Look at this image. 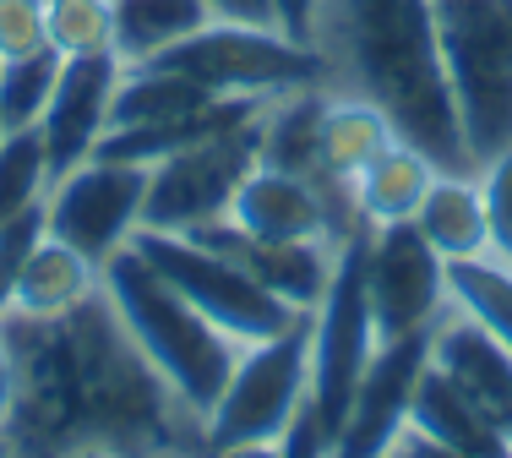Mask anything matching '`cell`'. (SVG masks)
<instances>
[{
	"label": "cell",
	"instance_id": "cell-1",
	"mask_svg": "<svg viewBox=\"0 0 512 458\" xmlns=\"http://www.w3.org/2000/svg\"><path fill=\"white\" fill-rule=\"evenodd\" d=\"M316 50L327 60V88L371 99L398 137L431 153L436 170H474L431 0H322Z\"/></svg>",
	"mask_w": 512,
	"mask_h": 458
},
{
	"label": "cell",
	"instance_id": "cell-2",
	"mask_svg": "<svg viewBox=\"0 0 512 458\" xmlns=\"http://www.w3.org/2000/svg\"><path fill=\"white\" fill-rule=\"evenodd\" d=\"M99 295L120 317L126 339L142 349V360L164 377V388L186 404V415L207 420V409L218 404L246 344H235L224 328H213L137 246H120L99 268Z\"/></svg>",
	"mask_w": 512,
	"mask_h": 458
},
{
	"label": "cell",
	"instance_id": "cell-3",
	"mask_svg": "<svg viewBox=\"0 0 512 458\" xmlns=\"http://www.w3.org/2000/svg\"><path fill=\"white\" fill-rule=\"evenodd\" d=\"M376 344L382 339L365 300V229H355L333 246V279L311 311V393L284 437V453H333Z\"/></svg>",
	"mask_w": 512,
	"mask_h": 458
},
{
	"label": "cell",
	"instance_id": "cell-4",
	"mask_svg": "<svg viewBox=\"0 0 512 458\" xmlns=\"http://www.w3.org/2000/svg\"><path fill=\"white\" fill-rule=\"evenodd\" d=\"M463 148L480 170L512 142V0H431Z\"/></svg>",
	"mask_w": 512,
	"mask_h": 458
},
{
	"label": "cell",
	"instance_id": "cell-5",
	"mask_svg": "<svg viewBox=\"0 0 512 458\" xmlns=\"http://www.w3.org/2000/svg\"><path fill=\"white\" fill-rule=\"evenodd\" d=\"M311 393V317L284 333L246 344L229 371L218 404L202 420V442L213 453H284V437Z\"/></svg>",
	"mask_w": 512,
	"mask_h": 458
},
{
	"label": "cell",
	"instance_id": "cell-6",
	"mask_svg": "<svg viewBox=\"0 0 512 458\" xmlns=\"http://www.w3.org/2000/svg\"><path fill=\"white\" fill-rule=\"evenodd\" d=\"M148 66L180 71L218 99H278V93L327 82V60L316 44H300L278 28L218 22V17L202 22L191 39H180L175 50H164Z\"/></svg>",
	"mask_w": 512,
	"mask_h": 458
},
{
	"label": "cell",
	"instance_id": "cell-7",
	"mask_svg": "<svg viewBox=\"0 0 512 458\" xmlns=\"http://www.w3.org/2000/svg\"><path fill=\"white\" fill-rule=\"evenodd\" d=\"M131 246L164 273L191 306L202 311L213 328H224L235 344H262L273 333H284L289 322L311 317V311H295L289 300H278L267 284H256L235 257L213 251L197 235H164V229H137Z\"/></svg>",
	"mask_w": 512,
	"mask_h": 458
},
{
	"label": "cell",
	"instance_id": "cell-8",
	"mask_svg": "<svg viewBox=\"0 0 512 458\" xmlns=\"http://www.w3.org/2000/svg\"><path fill=\"white\" fill-rule=\"evenodd\" d=\"M256 120H246V126H235V131H218V137L191 142V148L148 164L142 229L197 235L207 224H224L229 208H235L240 180L256 170Z\"/></svg>",
	"mask_w": 512,
	"mask_h": 458
},
{
	"label": "cell",
	"instance_id": "cell-9",
	"mask_svg": "<svg viewBox=\"0 0 512 458\" xmlns=\"http://www.w3.org/2000/svg\"><path fill=\"white\" fill-rule=\"evenodd\" d=\"M142 208H148V164L109 159L93 153L77 170L50 180L44 197V235L66 240L71 251L104 268L120 246H131V235L142 229Z\"/></svg>",
	"mask_w": 512,
	"mask_h": 458
},
{
	"label": "cell",
	"instance_id": "cell-10",
	"mask_svg": "<svg viewBox=\"0 0 512 458\" xmlns=\"http://www.w3.org/2000/svg\"><path fill=\"white\" fill-rule=\"evenodd\" d=\"M365 300L382 344L436 328L442 311L453 306L447 257L414 229V219L365 229Z\"/></svg>",
	"mask_w": 512,
	"mask_h": 458
},
{
	"label": "cell",
	"instance_id": "cell-11",
	"mask_svg": "<svg viewBox=\"0 0 512 458\" xmlns=\"http://www.w3.org/2000/svg\"><path fill=\"white\" fill-rule=\"evenodd\" d=\"M229 224H240L246 235H267V240H327V246L365 229L349 186L316 180V175H289V170H273V164H256L240 180Z\"/></svg>",
	"mask_w": 512,
	"mask_h": 458
},
{
	"label": "cell",
	"instance_id": "cell-12",
	"mask_svg": "<svg viewBox=\"0 0 512 458\" xmlns=\"http://www.w3.org/2000/svg\"><path fill=\"white\" fill-rule=\"evenodd\" d=\"M425 360H431V328L409 333V339L376 344V355H371V366H365V377L355 388V404H349V415H344V431H338L333 453L371 458V453L393 448V437L404 431V415H409V399H414V382H420Z\"/></svg>",
	"mask_w": 512,
	"mask_h": 458
},
{
	"label": "cell",
	"instance_id": "cell-13",
	"mask_svg": "<svg viewBox=\"0 0 512 458\" xmlns=\"http://www.w3.org/2000/svg\"><path fill=\"white\" fill-rule=\"evenodd\" d=\"M120 60L115 55H77L60 66V82L39 115V137L50 153V170L66 175L82 159H93L109 131V110H115V88H120Z\"/></svg>",
	"mask_w": 512,
	"mask_h": 458
},
{
	"label": "cell",
	"instance_id": "cell-14",
	"mask_svg": "<svg viewBox=\"0 0 512 458\" xmlns=\"http://www.w3.org/2000/svg\"><path fill=\"white\" fill-rule=\"evenodd\" d=\"M431 366L512 442V349L480 317L447 306L431 328Z\"/></svg>",
	"mask_w": 512,
	"mask_h": 458
},
{
	"label": "cell",
	"instance_id": "cell-15",
	"mask_svg": "<svg viewBox=\"0 0 512 458\" xmlns=\"http://www.w3.org/2000/svg\"><path fill=\"white\" fill-rule=\"evenodd\" d=\"M197 240H207L224 257H235L256 284H267L295 311H316L327 279H333V246L327 240H267V235H246V229L229 224V219L197 229Z\"/></svg>",
	"mask_w": 512,
	"mask_h": 458
},
{
	"label": "cell",
	"instance_id": "cell-16",
	"mask_svg": "<svg viewBox=\"0 0 512 458\" xmlns=\"http://www.w3.org/2000/svg\"><path fill=\"white\" fill-rule=\"evenodd\" d=\"M453 453V458H474V453H512L507 431H496L442 371L425 360L420 382H414V399L404 415V431L393 437L387 453Z\"/></svg>",
	"mask_w": 512,
	"mask_h": 458
},
{
	"label": "cell",
	"instance_id": "cell-17",
	"mask_svg": "<svg viewBox=\"0 0 512 458\" xmlns=\"http://www.w3.org/2000/svg\"><path fill=\"white\" fill-rule=\"evenodd\" d=\"M414 229L442 251L447 262L491 257V224H485V197L474 170H436L431 191L414 208Z\"/></svg>",
	"mask_w": 512,
	"mask_h": 458
},
{
	"label": "cell",
	"instance_id": "cell-18",
	"mask_svg": "<svg viewBox=\"0 0 512 458\" xmlns=\"http://www.w3.org/2000/svg\"><path fill=\"white\" fill-rule=\"evenodd\" d=\"M431 180H436L431 153H420L414 142L393 137L355 180H349V197H355V213H360L365 229L404 224V219H414V208H420V197L431 191Z\"/></svg>",
	"mask_w": 512,
	"mask_h": 458
},
{
	"label": "cell",
	"instance_id": "cell-19",
	"mask_svg": "<svg viewBox=\"0 0 512 458\" xmlns=\"http://www.w3.org/2000/svg\"><path fill=\"white\" fill-rule=\"evenodd\" d=\"M322 110H327V82L267 99L262 120H256V164L322 180Z\"/></svg>",
	"mask_w": 512,
	"mask_h": 458
},
{
	"label": "cell",
	"instance_id": "cell-20",
	"mask_svg": "<svg viewBox=\"0 0 512 458\" xmlns=\"http://www.w3.org/2000/svg\"><path fill=\"white\" fill-rule=\"evenodd\" d=\"M93 295H99V268H93L82 251H71L66 240L44 235L39 246H33V257L22 262L11 311L55 322V317H71V311H77L82 300H93Z\"/></svg>",
	"mask_w": 512,
	"mask_h": 458
},
{
	"label": "cell",
	"instance_id": "cell-21",
	"mask_svg": "<svg viewBox=\"0 0 512 458\" xmlns=\"http://www.w3.org/2000/svg\"><path fill=\"white\" fill-rule=\"evenodd\" d=\"M393 120L376 110L371 99L344 88H327V110H322V180H338L349 186L376 153L393 142Z\"/></svg>",
	"mask_w": 512,
	"mask_h": 458
},
{
	"label": "cell",
	"instance_id": "cell-22",
	"mask_svg": "<svg viewBox=\"0 0 512 458\" xmlns=\"http://www.w3.org/2000/svg\"><path fill=\"white\" fill-rule=\"evenodd\" d=\"M115 6V60L120 66H148L180 39L213 22L207 0H109Z\"/></svg>",
	"mask_w": 512,
	"mask_h": 458
},
{
	"label": "cell",
	"instance_id": "cell-23",
	"mask_svg": "<svg viewBox=\"0 0 512 458\" xmlns=\"http://www.w3.org/2000/svg\"><path fill=\"white\" fill-rule=\"evenodd\" d=\"M50 153H44V137L39 126L28 131H0V229L11 219H22V213L44 208V197H50Z\"/></svg>",
	"mask_w": 512,
	"mask_h": 458
},
{
	"label": "cell",
	"instance_id": "cell-24",
	"mask_svg": "<svg viewBox=\"0 0 512 458\" xmlns=\"http://www.w3.org/2000/svg\"><path fill=\"white\" fill-rule=\"evenodd\" d=\"M60 66H66V55L55 44L50 50H33V55L0 60V131L39 126L44 104H50V93L60 82Z\"/></svg>",
	"mask_w": 512,
	"mask_h": 458
},
{
	"label": "cell",
	"instance_id": "cell-25",
	"mask_svg": "<svg viewBox=\"0 0 512 458\" xmlns=\"http://www.w3.org/2000/svg\"><path fill=\"white\" fill-rule=\"evenodd\" d=\"M453 279V306L480 317L512 349V268H502L496 257H474V262H447Z\"/></svg>",
	"mask_w": 512,
	"mask_h": 458
},
{
	"label": "cell",
	"instance_id": "cell-26",
	"mask_svg": "<svg viewBox=\"0 0 512 458\" xmlns=\"http://www.w3.org/2000/svg\"><path fill=\"white\" fill-rule=\"evenodd\" d=\"M50 44L66 60L115 55V6L109 0H50Z\"/></svg>",
	"mask_w": 512,
	"mask_h": 458
},
{
	"label": "cell",
	"instance_id": "cell-27",
	"mask_svg": "<svg viewBox=\"0 0 512 458\" xmlns=\"http://www.w3.org/2000/svg\"><path fill=\"white\" fill-rule=\"evenodd\" d=\"M480 197H485V224H491V257L512 268V142L480 170Z\"/></svg>",
	"mask_w": 512,
	"mask_h": 458
},
{
	"label": "cell",
	"instance_id": "cell-28",
	"mask_svg": "<svg viewBox=\"0 0 512 458\" xmlns=\"http://www.w3.org/2000/svg\"><path fill=\"white\" fill-rule=\"evenodd\" d=\"M50 50V0H0V60Z\"/></svg>",
	"mask_w": 512,
	"mask_h": 458
},
{
	"label": "cell",
	"instance_id": "cell-29",
	"mask_svg": "<svg viewBox=\"0 0 512 458\" xmlns=\"http://www.w3.org/2000/svg\"><path fill=\"white\" fill-rule=\"evenodd\" d=\"M44 240V208L22 213L0 229V317L11 311V295H17V279H22V262L33 257V246Z\"/></svg>",
	"mask_w": 512,
	"mask_h": 458
},
{
	"label": "cell",
	"instance_id": "cell-30",
	"mask_svg": "<svg viewBox=\"0 0 512 458\" xmlns=\"http://www.w3.org/2000/svg\"><path fill=\"white\" fill-rule=\"evenodd\" d=\"M316 22H322V0H273V28L300 44H316Z\"/></svg>",
	"mask_w": 512,
	"mask_h": 458
},
{
	"label": "cell",
	"instance_id": "cell-31",
	"mask_svg": "<svg viewBox=\"0 0 512 458\" xmlns=\"http://www.w3.org/2000/svg\"><path fill=\"white\" fill-rule=\"evenodd\" d=\"M218 22H251V28H273V0H207Z\"/></svg>",
	"mask_w": 512,
	"mask_h": 458
},
{
	"label": "cell",
	"instance_id": "cell-32",
	"mask_svg": "<svg viewBox=\"0 0 512 458\" xmlns=\"http://www.w3.org/2000/svg\"><path fill=\"white\" fill-rule=\"evenodd\" d=\"M11 415H17V360H11V344L0 339V431H11Z\"/></svg>",
	"mask_w": 512,
	"mask_h": 458
}]
</instances>
